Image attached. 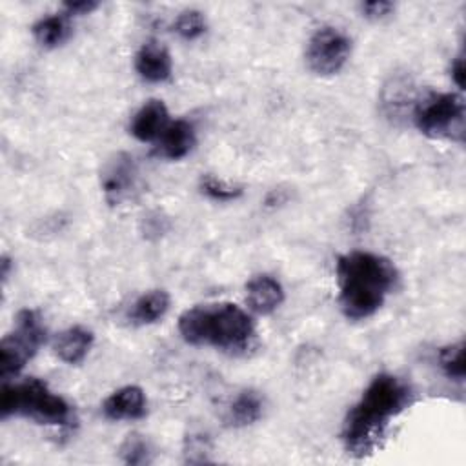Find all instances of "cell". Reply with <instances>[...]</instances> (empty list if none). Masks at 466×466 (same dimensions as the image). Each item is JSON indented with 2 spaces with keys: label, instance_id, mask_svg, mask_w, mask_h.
<instances>
[{
  "label": "cell",
  "instance_id": "6da1fadb",
  "mask_svg": "<svg viewBox=\"0 0 466 466\" xmlns=\"http://www.w3.org/2000/svg\"><path fill=\"white\" fill-rule=\"evenodd\" d=\"M413 402V390L391 373H379L366 386L359 402L346 413L342 442L350 455H370L386 435L391 420Z\"/></svg>",
  "mask_w": 466,
  "mask_h": 466
},
{
  "label": "cell",
  "instance_id": "7a4b0ae2",
  "mask_svg": "<svg viewBox=\"0 0 466 466\" xmlns=\"http://www.w3.org/2000/svg\"><path fill=\"white\" fill-rule=\"evenodd\" d=\"M399 273L393 262L370 251H350L337 260L339 306L350 320L371 317L393 291Z\"/></svg>",
  "mask_w": 466,
  "mask_h": 466
},
{
  "label": "cell",
  "instance_id": "3957f363",
  "mask_svg": "<svg viewBox=\"0 0 466 466\" xmlns=\"http://www.w3.org/2000/svg\"><path fill=\"white\" fill-rule=\"evenodd\" d=\"M182 339L193 346H215L229 353H242L251 348L255 326L251 317L231 302L200 304L178 317Z\"/></svg>",
  "mask_w": 466,
  "mask_h": 466
},
{
  "label": "cell",
  "instance_id": "277c9868",
  "mask_svg": "<svg viewBox=\"0 0 466 466\" xmlns=\"http://www.w3.org/2000/svg\"><path fill=\"white\" fill-rule=\"evenodd\" d=\"M11 415H22L49 426H66L73 419L67 400L53 393L40 379H25L2 386L0 417L7 419Z\"/></svg>",
  "mask_w": 466,
  "mask_h": 466
},
{
  "label": "cell",
  "instance_id": "5b68a950",
  "mask_svg": "<svg viewBox=\"0 0 466 466\" xmlns=\"http://www.w3.org/2000/svg\"><path fill=\"white\" fill-rule=\"evenodd\" d=\"M411 120L430 138L464 140V102L455 93H428L417 98Z\"/></svg>",
  "mask_w": 466,
  "mask_h": 466
},
{
  "label": "cell",
  "instance_id": "8992f818",
  "mask_svg": "<svg viewBox=\"0 0 466 466\" xmlns=\"http://www.w3.org/2000/svg\"><path fill=\"white\" fill-rule=\"evenodd\" d=\"M46 340V328L38 311L20 309L13 329L0 342V377L4 380L20 373L25 362L38 351Z\"/></svg>",
  "mask_w": 466,
  "mask_h": 466
},
{
  "label": "cell",
  "instance_id": "52a82bcc",
  "mask_svg": "<svg viewBox=\"0 0 466 466\" xmlns=\"http://www.w3.org/2000/svg\"><path fill=\"white\" fill-rule=\"evenodd\" d=\"M351 53V40L337 27L317 29L306 47V64L319 76L339 73Z\"/></svg>",
  "mask_w": 466,
  "mask_h": 466
},
{
  "label": "cell",
  "instance_id": "ba28073f",
  "mask_svg": "<svg viewBox=\"0 0 466 466\" xmlns=\"http://www.w3.org/2000/svg\"><path fill=\"white\" fill-rule=\"evenodd\" d=\"M137 164L129 153H115L100 171V186L104 198L111 206L122 204L137 186Z\"/></svg>",
  "mask_w": 466,
  "mask_h": 466
},
{
  "label": "cell",
  "instance_id": "9c48e42d",
  "mask_svg": "<svg viewBox=\"0 0 466 466\" xmlns=\"http://www.w3.org/2000/svg\"><path fill=\"white\" fill-rule=\"evenodd\" d=\"M415 104V84L410 75H395L384 84L380 93V106L386 118H390L393 124L408 116L411 118Z\"/></svg>",
  "mask_w": 466,
  "mask_h": 466
},
{
  "label": "cell",
  "instance_id": "30bf717a",
  "mask_svg": "<svg viewBox=\"0 0 466 466\" xmlns=\"http://www.w3.org/2000/svg\"><path fill=\"white\" fill-rule=\"evenodd\" d=\"M169 124V113L162 100H147L135 115L129 124V133L140 142L158 140Z\"/></svg>",
  "mask_w": 466,
  "mask_h": 466
},
{
  "label": "cell",
  "instance_id": "8fae6325",
  "mask_svg": "<svg viewBox=\"0 0 466 466\" xmlns=\"http://www.w3.org/2000/svg\"><path fill=\"white\" fill-rule=\"evenodd\" d=\"M109 420H135L146 415V395L138 386H124L113 391L102 406Z\"/></svg>",
  "mask_w": 466,
  "mask_h": 466
},
{
  "label": "cell",
  "instance_id": "7c38bea8",
  "mask_svg": "<svg viewBox=\"0 0 466 466\" xmlns=\"http://www.w3.org/2000/svg\"><path fill=\"white\" fill-rule=\"evenodd\" d=\"M135 69L147 82H164L171 76V55L160 42L149 40L138 49Z\"/></svg>",
  "mask_w": 466,
  "mask_h": 466
},
{
  "label": "cell",
  "instance_id": "4fadbf2b",
  "mask_svg": "<svg viewBox=\"0 0 466 466\" xmlns=\"http://www.w3.org/2000/svg\"><path fill=\"white\" fill-rule=\"evenodd\" d=\"M284 300L280 282L269 275H257L246 284V302L258 315L273 313Z\"/></svg>",
  "mask_w": 466,
  "mask_h": 466
},
{
  "label": "cell",
  "instance_id": "5bb4252c",
  "mask_svg": "<svg viewBox=\"0 0 466 466\" xmlns=\"http://www.w3.org/2000/svg\"><path fill=\"white\" fill-rule=\"evenodd\" d=\"M195 146V127L187 120L169 122L158 138V153L164 158L178 160L184 158Z\"/></svg>",
  "mask_w": 466,
  "mask_h": 466
},
{
  "label": "cell",
  "instance_id": "9a60e30c",
  "mask_svg": "<svg viewBox=\"0 0 466 466\" xmlns=\"http://www.w3.org/2000/svg\"><path fill=\"white\" fill-rule=\"evenodd\" d=\"M93 346V333L84 326H71L64 329L53 344V350L66 364H80Z\"/></svg>",
  "mask_w": 466,
  "mask_h": 466
},
{
  "label": "cell",
  "instance_id": "2e32d148",
  "mask_svg": "<svg viewBox=\"0 0 466 466\" xmlns=\"http://www.w3.org/2000/svg\"><path fill=\"white\" fill-rule=\"evenodd\" d=\"M169 308V295L164 289H151L140 295L127 311V320L137 326L153 324L166 315Z\"/></svg>",
  "mask_w": 466,
  "mask_h": 466
},
{
  "label": "cell",
  "instance_id": "e0dca14e",
  "mask_svg": "<svg viewBox=\"0 0 466 466\" xmlns=\"http://www.w3.org/2000/svg\"><path fill=\"white\" fill-rule=\"evenodd\" d=\"M262 415V399L255 390L240 391L228 408L226 420L235 428H244L257 422Z\"/></svg>",
  "mask_w": 466,
  "mask_h": 466
},
{
  "label": "cell",
  "instance_id": "ac0fdd59",
  "mask_svg": "<svg viewBox=\"0 0 466 466\" xmlns=\"http://www.w3.org/2000/svg\"><path fill=\"white\" fill-rule=\"evenodd\" d=\"M69 22L66 15H51L46 18H40L33 25V36L35 40L44 47H56L69 36Z\"/></svg>",
  "mask_w": 466,
  "mask_h": 466
},
{
  "label": "cell",
  "instance_id": "d6986e66",
  "mask_svg": "<svg viewBox=\"0 0 466 466\" xmlns=\"http://www.w3.org/2000/svg\"><path fill=\"white\" fill-rule=\"evenodd\" d=\"M439 364L450 380H464V344H450L439 351Z\"/></svg>",
  "mask_w": 466,
  "mask_h": 466
},
{
  "label": "cell",
  "instance_id": "ffe728a7",
  "mask_svg": "<svg viewBox=\"0 0 466 466\" xmlns=\"http://www.w3.org/2000/svg\"><path fill=\"white\" fill-rule=\"evenodd\" d=\"M198 187L206 197H209L211 200H217V202L237 200L244 193L242 186L228 184V182H224L217 177H211V175H202L200 182H198Z\"/></svg>",
  "mask_w": 466,
  "mask_h": 466
},
{
  "label": "cell",
  "instance_id": "44dd1931",
  "mask_svg": "<svg viewBox=\"0 0 466 466\" xmlns=\"http://www.w3.org/2000/svg\"><path fill=\"white\" fill-rule=\"evenodd\" d=\"M120 457L126 464H131V466L147 464L151 462V448L142 435L129 433L120 446Z\"/></svg>",
  "mask_w": 466,
  "mask_h": 466
},
{
  "label": "cell",
  "instance_id": "7402d4cb",
  "mask_svg": "<svg viewBox=\"0 0 466 466\" xmlns=\"http://www.w3.org/2000/svg\"><path fill=\"white\" fill-rule=\"evenodd\" d=\"M175 33L184 40H195L206 31V18L197 9L182 11L175 20Z\"/></svg>",
  "mask_w": 466,
  "mask_h": 466
},
{
  "label": "cell",
  "instance_id": "603a6c76",
  "mask_svg": "<svg viewBox=\"0 0 466 466\" xmlns=\"http://www.w3.org/2000/svg\"><path fill=\"white\" fill-rule=\"evenodd\" d=\"M169 228V222L167 218H164L158 211H153V213H147L144 218H142V226H140V231L146 238H158L162 237Z\"/></svg>",
  "mask_w": 466,
  "mask_h": 466
},
{
  "label": "cell",
  "instance_id": "cb8c5ba5",
  "mask_svg": "<svg viewBox=\"0 0 466 466\" xmlns=\"http://www.w3.org/2000/svg\"><path fill=\"white\" fill-rule=\"evenodd\" d=\"M393 11V4L391 2H384V0H373V2H366L362 4V13L366 18L370 20H379L384 18L386 15H390Z\"/></svg>",
  "mask_w": 466,
  "mask_h": 466
},
{
  "label": "cell",
  "instance_id": "d4e9b609",
  "mask_svg": "<svg viewBox=\"0 0 466 466\" xmlns=\"http://www.w3.org/2000/svg\"><path fill=\"white\" fill-rule=\"evenodd\" d=\"M98 7V2L95 0H80V2H66L64 9L66 15H87Z\"/></svg>",
  "mask_w": 466,
  "mask_h": 466
},
{
  "label": "cell",
  "instance_id": "484cf974",
  "mask_svg": "<svg viewBox=\"0 0 466 466\" xmlns=\"http://www.w3.org/2000/svg\"><path fill=\"white\" fill-rule=\"evenodd\" d=\"M451 78L457 84V87L464 89V78H466V67H464V58L462 55H459L453 62H451Z\"/></svg>",
  "mask_w": 466,
  "mask_h": 466
}]
</instances>
